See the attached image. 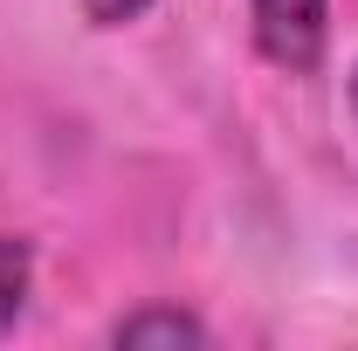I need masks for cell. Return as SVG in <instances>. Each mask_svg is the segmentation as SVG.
<instances>
[{"label":"cell","mask_w":358,"mask_h":351,"mask_svg":"<svg viewBox=\"0 0 358 351\" xmlns=\"http://www.w3.org/2000/svg\"><path fill=\"white\" fill-rule=\"evenodd\" d=\"M110 345H207V324L193 317V310H179V303H138L124 310L117 324H110Z\"/></svg>","instance_id":"cell-2"},{"label":"cell","mask_w":358,"mask_h":351,"mask_svg":"<svg viewBox=\"0 0 358 351\" xmlns=\"http://www.w3.org/2000/svg\"><path fill=\"white\" fill-rule=\"evenodd\" d=\"M83 7V21L90 28H131V21H145L159 0H76Z\"/></svg>","instance_id":"cell-4"},{"label":"cell","mask_w":358,"mask_h":351,"mask_svg":"<svg viewBox=\"0 0 358 351\" xmlns=\"http://www.w3.org/2000/svg\"><path fill=\"white\" fill-rule=\"evenodd\" d=\"M28 289H35V255H28V241L0 234V331H14V317L28 310Z\"/></svg>","instance_id":"cell-3"},{"label":"cell","mask_w":358,"mask_h":351,"mask_svg":"<svg viewBox=\"0 0 358 351\" xmlns=\"http://www.w3.org/2000/svg\"><path fill=\"white\" fill-rule=\"evenodd\" d=\"M352 117H358V62H352Z\"/></svg>","instance_id":"cell-5"},{"label":"cell","mask_w":358,"mask_h":351,"mask_svg":"<svg viewBox=\"0 0 358 351\" xmlns=\"http://www.w3.org/2000/svg\"><path fill=\"white\" fill-rule=\"evenodd\" d=\"M248 28L268 69L317 76L331 48V0H248Z\"/></svg>","instance_id":"cell-1"}]
</instances>
